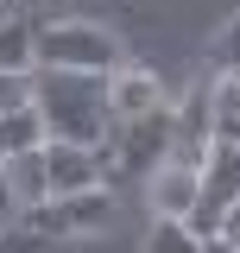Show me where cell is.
<instances>
[{"label":"cell","instance_id":"obj_9","mask_svg":"<svg viewBox=\"0 0 240 253\" xmlns=\"http://www.w3.org/2000/svg\"><path fill=\"white\" fill-rule=\"evenodd\" d=\"M0 171H6V190H13V203H19V209H38V203H51V177H44V146H38V152H26V158H6Z\"/></svg>","mask_w":240,"mask_h":253},{"label":"cell","instance_id":"obj_16","mask_svg":"<svg viewBox=\"0 0 240 253\" xmlns=\"http://www.w3.org/2000/svg\"><path fill=\"white\" fill-rule=\"evenodd\" d=\"M221 241L240 253V203H228V209H221Z\"/></svg>","mask_w":240,"mask_h":253},{"label":"cell","instance_id":"obj_12","mask_svg":"<svg viewBox=\"0 0 240 253\" xmlns=\"http://www.w3.org/2000/svg\"><path fill=\"white\" fill-rule=\"evenodd\" d=\"M139 253H202V241L183 228V221H152L146 228V247Z\"/></svg>","mask_w":240,"mask_h":253},{"label":"cell","instance_id":"obj_7","mask_svg":"<svg viewBox=\"0 0 240 253\" xmlns=\"http://www.w3.org/2000/svg\"><path fill=\"white\" fill-rule=\"evenodd\" d=\"M196 184H202V203H215V209L240 203V146L209 139V152H202V165H196Z\"/></svg>","mask_w":240,"mask_h":253},{"label":"cell","instance_id":"obj_1","mask_svg":"<svg viewBox=\"0 0 240 253\" xmlns=\"http://www.w3.org/2000/svg\"><path fill=\"white\" fill-rule=\"evenodd\" d=\"M32 108L44 121V139L57 146H101L108 121V76H63V70H32Z\"/></svg>","mask_w":240,"mask_h":253},{"label":"cell","instance_id":"obj_5","mask_svg":"<svg viewBox=\"0 0 240 253\" xmlns=\"http://www.w3.org/2000/svg\"><path fill=\"white\" fill-rule=\"evenodd\" d=\"M44 177H51V196H82V190H101V165L95 152L82 146H57V139H44Z\"/></svg>","mask_w":240,"mask_h":253},{"label":"cell","instance_id":"obj_14","mask_svg":"<svg viewBox=\"0 0 240 253\" xmlns=\"http://www.w3.org/2000/svg\"><path fill=\"white\" fill-rule=\"evenodd\" d=\"M0 253H57V241H44V234H32V228H0Z\"/></svg>","mask_w":240,"mask_h":253},{"label":"cell","instance_id":"obj_8","mask_svg":"<svg viewBox=\"0 0 240 253\" xmlns=\"http://www.w3.org/2000/svg\"><path fill=\"white\" fill-rule=\"evenodd\" d=\"M51 215H57L63 241H70V234H95V228H108V215H114V196H108V190H82V196H51Z\"/></svg>","mask_w":240,"mask_h":253},{"label":"cell","instance_id":"obj_2","mask_svg":"<svg viewBox=\"0 0 240 253\" xmlns=\"http://www.w3.org/2000/svg\"><path fill=\"white\" fill-rule=\"evenodd\" d=\"M126 51L108 26L95 19H51L32 38V70H63V76H114Z\"/></svg>","mask_w":240,"mask_h":253},{"label":"cell","instance_id":"obj_3","mask_svg":"<svg viewBox=\"0 0 240 253\" xmlns=\"http://www.w3.org/2000/svg\"><path fill=\"white\" fill-rule=\"evenodd\" d=\"M114 139V158L126 171H158V165H171V108H158V114H139V121H126L108 133Z\"/></svg>","mask_w":240,"mask_h":253},{"label":"cell","instance_id":"obj_6","mask_svg":"<svg viewBox=\"0 0 240 253\" xmlns=\"http://www.w3.org/2000/svg\"><path fill=\"white\" fill-rule=\"evenodd\" d=\"M146 196H152V215H158V221H183L190 209H196L202 184H196L190 165H158V171L146 177Z\"/></svg>","mask_w":240,"mask_h":253},{"label":"cell","instance_id":"obj_11","mask_svg":"<svg viewBox=\"0 0 240 253\" xmlns=\"http://www.w3.org/2000/svg\"><path fill=\"white\" fill-rule=\"evenodd\" d=\"M32 19H0V70H32Z\"/></svg>","mask_w":240,"mask_h":253},{"label":"cell","instance_id":"obj_4","mask_svg":"<svg viewBox=\"0 0 240 253\" xmlns=\"http://www.w3.org/2000/svg\"><path fill=\"white\" fill-rule=\"evenodd\" d=\"M158 108H164V83L152 76L146 63H120L108 76V121L114 126L139 121V114H158Z\"/></svg>","mask_w":240,"mask_h":253},{"label":"cell","instance_id":"obj_10","mask_svg":"<svg viewBox=\"0 0 240 253\" xmlns=\"http://www.w3.org/2000/svg\"><path fill=\"white\" fill-rule=\"evenodd\" d=\"M44 146V121H38V108H19V114H0V165L6 158H26Z\"/></svg>","mask_w":240,"mask_h":253},{"label":"cell","instance_id":"obj_13","mask_svg":"<svg viewBox=\"0 0 240 253\" xmlns=\"http://www.w3.org/2000/svg\"><path fill=\"white\" fill-rule=\"evenodd\" d=\"M32 108V70H0V114Z\"/></svg>","mask_w":240,"mask_h":253},{"label":"cell","instance_id":"obj_15","mask_svg":"<svg viewBox=\"0 0 240 253\" xmlns=\"http://www.w3.org/2000/svg\"><path fill=\"white\" fill-rule=\"evenodd\" d=\"M215 63H221V70H234V76H240V13L228 19V32L215 38Z\"/></svg>","mask_w":240,"mask_h":253},{"label":"cell","instance_id":"obj_18","mask_svg":"<svg viewBox=\"0 0 240 253\" xmlns=\"http://www.w3.org/2000/svg\"><path fill=\"white\" fill-rule=\"evenodd\" d=\"M202 253H234V247H228V241H202Z\"/></svg>","mask_w":240,"mask_h":253},{"label":"cell","instance_id":"obj_17","mask_svg":"<svg viewBox=\"0 0 240 253\" xmlns=\"http://www.w3.org/2000/svg\"><path fill=\"white\" fill-rule=\"evenodd\" d=\"M19 221V203H13V190H6V171H0V228H13Z\"/></svg>","mask_w":240,"mask_h":253}]
</instances>
